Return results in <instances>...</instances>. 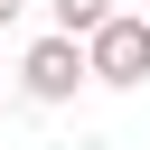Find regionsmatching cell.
I'll return each instance as SVG.
<instances>
[{
    "label": "cell",
    "mask_w": 150,
    "mask_h": 150,
    "mask_svg": "<svg viewBox=\"0 0 150 150\" xmlns=\"http://www.w3.org/2000/svg\"><path fill=\"white\" fill-rule=\"evenodd\" d=\"M75 47H84V75H94V84H141V75H150V19H122V9H112V19L84 28Z\"/></svg>",
    "instance_id": "6da1fadb"
},
{
    "label": "cell",
    "mask_w": 150,
    "mask_h": 150,
    "mask_svg": "<svg viewBox=\"0 0 150 150\" xmlns=\"http://www.w3.org/2000/svg\"><path fill=\"white\" fill-rule=\"evenodd\" d=\"M19 84H28V103H66V94L84 84V47L47 28V38H38L28 56H19Z\"/></svg>",
    "instance_id": "7a4b0ae2"
},
{
    "label": "cell",
    "mask_w": 150,
    "mask_h": 150,
    "mask_svg": "<svg viewBox=\"0 0 150 150\" xmlns=\"http://www.w3.org/2000/svg\"><path fill=\"white\" fill-rule=\"evenodd\" d=\"M47 9H56V38H84V28L112 19V0H47Z\"/></svg>",
    "instance_id": "3957f363"
},
{
    "label": "cell",
    "mask_w": 150,
    "mask_h": 150,
    "mask_svg": "<svg viewBox=\"0 0 150 150\" xmlns=\"http://www.w3.org/2000/svg\"><path fill=\"white\" fill-rule=\"evenodd\" d=\"M9 9H19V0H0V19H9Z\"/></svg>",
    "instance_id": "277c9868"
}]
</instances>
